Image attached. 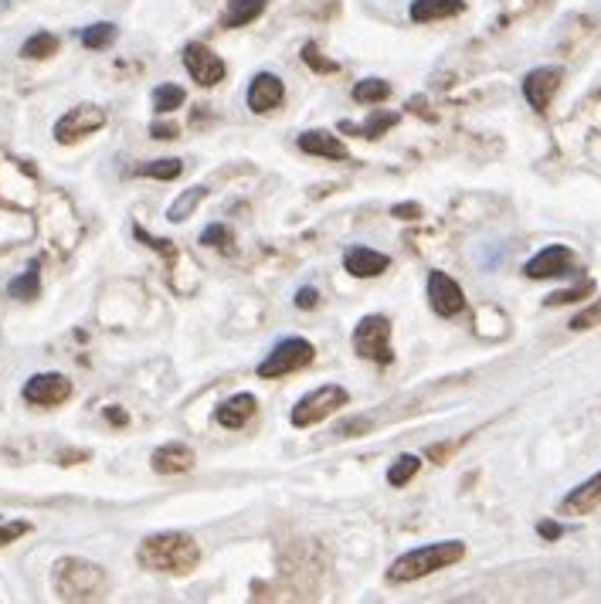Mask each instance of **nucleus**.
<instances>
[{
	"label": "nucleus",
	"instance_id": "2eb2a0df",
	"mask_svg": "<svg viewBox=\"0 0 601 604\" xmlns=\"http://www.w3.org/2000/svg\"><path fill=\"white\" fill-rule=\"evenodd\" d=\"M388 265H391L388 255L374 252V248H364V245L350 248V252L343 255V269L354 275V279H377Z\"/></svg>",
	"mask_w": 601,
	"mask_h": 604
},
{
	"label": "nucleus",
	"instance_id": "a878e982",
	"mask_svg": "<svg viewBox=\"0 0 601 604\" xmlns=\"http://www.w3.org/2000/svg\"><path fill=\"white\" fill-rule=\"evenodd\" d=\"M136 174L153 177V180H177L180 174H184V163L174 160V157H163V160H153V163H143V167H136Z\"/></svg>",
	"mask_w": 601,
	"mask_h": 604
},
{
	"label": "nucleus",
	"instance_id": "f257e3e1",
	"mask_svg": "<svg viewBox=\"0 0 601 604\" xmlns=\"http://www.w3.org/2000/svg\"><path fill=\"white\" fill-rule=\"evenodd\" d=\"M136 560L147 571L184 577L201 564V543L191 533H153L136 547Z\"/></svg>",
	"mask_w": 601,
	"mask_h": 604
},
{
	"label": "nucleus",
	"instance_id": "4468645a",
	"mask_svg": "<svg viewBox=\"0 0 601 604\" xmlns=\"http://www.w3.org/2000/svg\"><path fill=\"white\" fill-rule=\"evenodd\" d=\"M153 472H160V476H184V472L194 469V448L180 445V442H170V445H160L157 452H153Z\"/></svg>",
	"mask_w": 601,
	"mask_h": 604
},
{
	"label": "nucleus",
	"instance_id": "9b49d317",
	"mask_svg": "<svg viewBox=\"0 0 601 604\" xmlns=\"http://www.w3.org/2000/svg\"><path fill=\"white\" fill-rule=\"evenodd\" d=\"M561 82H564L561 68H534V72H527V79H523V99L537 112H547L557 89H561Z\"/></svg>",
	"mask_w": 601,
	"mask_h": 604
},
{
	"label": "nucleus",
	"instance_id": "cd10ccee",
	"mask_svg": "<svg viewBox=\"0 0 601 604\" xmlns=\"http://www.w3.org/2000/svg\"><path fill=\"white\" fill-rule=\"evenodd\" d=\"M391 96V85L384 79H364L354 85V99L364 102V106H377V102H384Z\"/></svg>",
	"mask_w": 601,
	"mask_h": 604
},
{
	"label": "nucleus",
	"instance_id": "2f4dec72",
	"mask_svg": "<svg viewBox=\"0 0 601 604\" xmlns=\"http://www.w3.org/2000/svg\"><path fill=\"white\" fill-rule=\"evenodd\" d=\"M24 533H31L28 520H14V523H0V547H11L14 540H21Z\"/></svg>",
	"mask_w": 601,
	"mask_h": 604
},
{
	"label": "nucleus",
	"instance_id": "423d86ee",
	"mask_svg": "<svg viewBox=\"0 0 601 604\" xmlns=\"http://www.w3.org/2000/svg\"><path fill=\"white\" fill-rule=\"evenodd\" d=\"M354 350L377 367H388L394 360L391 350V319L388 316H364L354 330Z\"/></svg>",
	"mask_w": 601,
	"mask_h": 604
},
{
	"label": "nucleus",
	"instance_id": "aec40b11",
	"mask_svg": "<svg viewBox=\"0 0 601 604\" xmlns=\"http://www.w3.org/2000/svg\"><path fill=\"white\" fill-rule=\"evenodd\" d=\"M265 4L269 0H228L221 21H225V28H245V24H252L265 11Z\"/></svg>",
	"mask_w": 601,
	"mask_h": 604
},
{
	"label": "nucleus",
	"instance_id": "c9c22d12",
	"mask_svg": "<svg viewBox=\"0 0 601 604\" xmlns=\"http://www.w3.org/2000/svg\"><path fill=\"white\" fill-rule=\"evenodd\" d=\"M296 306L299 309H316V306H320V292H316L313 286H303L296 292Z\"/></svg>",
	"mask_w": 601,
	"mask_h": 604
},
{
	"label": "nucleus",
	"instance_id": "f704fd0d",
	"mask_svg": "<svg viewBox=\"0 0 601 604\" xmlns=\"http://www.w3.org/2000/svg\"><path fill=\"white\" fill-rule=\"evenodd\" d=\"M201 241H204V245H211V248H221L228 241V228H225V224H208Z\"/></svg>",
	"mask_w": 601,
	"mask_h": 604
},
{
	"label": "nucleus",
	"instance_id": "0eeeda50",
	"mask_svg": "<svg viewBox=\"0 0 601 604\" xmlns=\"http://www.w3.org/2000/svg\"><path fill=\"white\" fill-rule=\"evenodd\" d=\"M102 126H106V109L102 106H75L55 123V143L72 146L89 133H99Z\"/></svg>",
	"mask_w": 601,
	"mask_h": 604
},
{
	"label": "nucleus",
	"instance_id": "c756f323",
	"mask_svg": "<svg viewBox=\"0 0 601 604\" xmlns=\"http://www.w3.org/2000/svg\"><path fill=\"white\" fill-rule=\"evenodd\" d=\"M303 62L313 68V72H320V75H330V72H340V65L337 62H330V58H323L320 55V48L309 41V45L303 48Z\"/></svg>",
	"mask_w": 601,
	"mask_h": 604
},
{
	"label": "nucleus",
	"instance_id": "39448f33",
	"mask_svg": "<svg viewBox=\"0 0 601 604\" xmlns=\"http://www.w3.org/2000/svg\"><path fill=\"white\" fill-rule=\"evenodd\" d=\"M343 404H350V394L347 387L340 384H323L316 391H309L306 398H299V404L293 408V425L296 428H313L326 421L330 414H337Z\"/></svg>",
	"mask_w": 601,
	"mask_h": 604
},
{
	"label": "nucleus",
	"instance_id": "e433bc0d",
	"mask_svg": "<svg viewBox=\"0 0 601 604\" xmlns=\"http://www.w3.org/2000/svg\"><path fill=\"white\" fill-rule=\"evenodd\" d=\"M391 214H394V218H401V221H415V218H422V207H418V204H394Z\"/></svg>",
	"mask_w": 601,
	"mask_h": 604
},
{
	"label": "nucleus",
	"instance_id": "412c9836",
	"mask_svg": "<svg viewBox=\"0 0 601 604\" xmlns=\"http://www.w3.org/2000/svg\"><path fill=\"white\" fill-rule=\"evenodd\" d=\"M58 51V38L51 31H38L31 34L28 41L21 45V58H28V62H41V58H51Z\"/></svg>",
	"mask_w": 601,
	"mask_h": 604
},
{
	"label": "nucleus",
	"instance_id": "7ed1b4c3",
	"mask_svg": "<svg viewBox=\"0 0 601 604\" xmlns=\"http://www.w3.org/2000/svg\"><path fill=\"white\" fill-rule=\"evenodd\" d=\"M466 557V543L462 540H445V543H428V547L408 550L391 564L388 581L391 584H411L422 581V577L442 571V567H452Z\"/></svg>",
	"mask_w": 601,
	"mask_h": 604
},
{
	"label": "nucleus",
	"instance_id": "4be33fe9",
	"mask_svg": "<svg viewBox=\"0 0 601 604\" xmlns=\"http://www.w3.org/2000/svg\"><path fill=\"white\" fill-rule=\"evenodd\" d=\"M41 292V275H38V265H31L24 275H17V279H11V286H7V296L11 299H21V302H31L38 299Z\"/></svg>",
	"mask_w": 601,
	"mask_h": 604
},
{
	"label": "nucleus",
	"instance_id": "72a5a7b5",
	"mask_svg": "<svg viewBox=\"0 0 601 604\" xmlns=\"http://www.w3.org/2000/svg\"><path fill=\"white\" fill-rule=\"evenodd\" d=\"M133 235L143 241V245H150L153 252H160L163 258H174L177 252H174V245H163V238H153V235H147L143 228H133Z\"/></svg>",
	"mask_w": 601,
	"mask_h": 604
},
{
	"label": "nucleus",
	"instance_id": "a211bd4d",
	"mask_svg": "<svg viewBox=\"0 0 601 604\" xmlns=\"http://www.w3.org/2000/svg\"><path fill=\"white\" fill-rule=\"evenodd\" d=\"M466 11V0H411L408 17L415 24H432L445 21V17H455Z\"/></svg>",
	"mask_w": 601,
	"mask_h": 604
},
{
	"label": "nucleus",
	"instance_id": "f03ea898",
	"mask_svg": "<svg viewBox=\"0 0 601 604\" xmlns=\"http://www.w3.org/2000/svg\"><path fill=\"white\" fill-rule=\"evenodd\" d=\"M51 588L62 601H102L109 594V577L92 560L62 557L51 571Z\"/></svg>",
	"mask_w": 601,
	"mask_h": 604
},
{
	"label": "nucleus",
	"instance_id": "6e6552de",
	"mask_svg": "<svg viewBox=\"0 0 601 604\" xmlns=\"http://www.w3.org/2000/svg\"><path fill=\"white\" fill-rule=\"evenodd\" d=\"M24 401L34 404V408H58L72 398V381L62 374H34L28 384H24Z\"/></svg>",
	"mask_w": 601,
	"mask_h": 604
},
{
	"label": "nucleus",
	"instance_id": "58836bf2",
	"mask_svg": "<svg viewBox=\"0 0 601 604\" xmlns=\"http://www.w3.org/2000/svg\"><path fill=\"white\" fill-rule=\"evenodd\" d=\"M177 136V126L170 123H153V140H174Z\"/></svg>",
	"mask_w": 601,
	"mask_h": 604
},
{
	"label": "nucleus",
	"instance_id": "5701e85b",
	"mask_svg": "<svg viewBox=\"0 0 601 604\" xmlns=\"http://www.w3.org/2000/svg\"><path fill=\"white\" fill-rule=\"evenodd\" d=\"M116 24L113 21H99V24H92V28H85L82 34H79V41L89 51H102V48H109L116 41Z\"/></svg>",
	"mask_w": 601,
	"mask_h": 604
},
{
	"label": "nucleus",
	"instance_id": "f8f14e48",
	"mask_svg": "<svg viewBox=\"0 0 601 604\" xmlns=\"http://www.w3.org/2000/svg\"><path fill=\"white\" fill-rule=\"evenodd\" d=\"M574 269V252L568 245H551L544 252H537L527 262V279H557V275H568Z\"/></svg>",
	"mask_w": 601,
	"mask_h": 604
},
{
	"label": "nucleus",
	"instance_id": "c85d7f7f",
	"mask_svg": "<svg viewBox=\"0 0 601 604\" xmlns=\"http://www.w3.org/2000/svg\"><path fill=\"white\" fill-rule=\"evenodd\" d=\"M398 123V116H391V112H377L374 119H367L364 126H350V123H343L347 129H357V136H367V140H377V136H384L388 129Z\"/></svg>",
	"mask_w": 601,
	"mask_h": 604
},
{
	"label": "nucleus",
	"instance_id": "4c0bfd02",
	"mask_svg": "<svg viewBox=\"0 0 601 604\" xmlns=\"http://www.w3.org/2000/svg\"><path fill=\"white\" fill-rule=\"evenodd\" d=\"M537 533H540L544 540H557V537L564 533V526L554 523V520H540V523H537Z\"/></svg>",
	"mask_w": 601,
	"mask_h": 604
},
{
	"label": "nucleus",
	"instance_id": "b1692460",
	"mask_svg": "<svg viewBox=\"0 0 601 604\" xmlns=\"http://www.w3.org/2000/svg\"><path fill=\"white\" fill-rule=\"evenodd\" d=\"M187 102V92L180 89V85H174V82H163V85H157L153 89V109L160 112H174V109H180Z\"/></svg>",
	"mask_w": 601,
	"mask_h": 604
},
{
	"label": "nucleus",
	"instance_id": "ea45409f",
	"mask_svg": "<svg viewBox=\"0 0 601 604\" xmlns=\"http://www.w3.org/2000/svg\"><path fill=\"white\" fill-rule=\"evenodd\" d=\"M109 421H116V425H126V414L123 411H106Z\"/></svg>",
	"mask_w": 601,
	"mask_h": 604
},
{
	"label": "nucleus",
	"instance_id": "9d476101",
	"mask_svg": "<svg viewBox=\"0 0 601 604\" xmlns=\"http://www.w3.org/2000/svg\"><path fill=\"white\" fill-rule=\"evenodd\" d=\"M428 302L439 316H459L466 309V292H462L459 282L445 272L428 275Z\"/></svg>",
	"mask_w": 601,
	"mask_h": 604
},
{
	"label": "nucleus",
	"instance_id": "393cba45",
	"mask_svg": "<svg viewBox=\"0 0 601 604\" xmlns=\"http://www.w3.org/2000/svg\"><path fill=\"white\" fill-rule=\"evenodd\" d=\"M208 197V187H191V191H184L177 197L174 204H170V211H167V218L170 221H187L194 214V207Z\"/></svg>",
	"mask_w": 601,
	"mask_h": 604
},
{
	"label": "nucleus",
	"instance_id": "dca6fc26",
	"mask_svg": "<svg viewBox=\"0 0 601 604\" xmlns=\"http://www.w3.org/2000/svg\"><path fill=\"white\" fill-rule=\"evenodd\" d=\"M299 150L309 153V157H323V160H347V146H343L337 136L326 133V129H306L299 133Z\"/></svg>",
	"mask_w": 601,
	"mask_h": 604
},
{
	"label": "nucleus",
	"instance_id": "bb28decb",
	"mask_svg": "<svg viewBox=\"0 0 601 604\" xmlns=\"http://www.w3.org/2000/svg\"><path fill=\"white\" fill-rule=\"evenodd\" d=\"M418 469H422V459H418V455H401V459L388 469V482L394 489L408 486V482L418 476Z\"/></svg>",
	"mask_w": 601,
	"mask_h": 604
},
{
	"label": "nucleus",
	"instance_id": "20e7f679",
	"mask_svg": "<svg viewBox=\"0 0 601 604\" xmlns=\"http://www.w3.org/2000/svg\"><path fill=\"white\" fill-rule=\"evenodd\" d=\"M313 357H316L313 343L303 340V336H289V340L276 343L269 357L259 364V377H265V381H276V377L296 374V370H306L309 364H313Z\"/></svg>",
	"mask_w": 601,
	"mask_h": 604
},
{
	"label": "nucleus",
	"instance_id": "ddd939ff",
	"mask_svg": "<svg viewBox=\"0 0 601 604\" xmlns=\"http://www.w3.org/2000/svg\"><path fill=\"white\" fill-rule=\"evenodd\" d=\"M286 102V85L282 79H276L272 72H259L252 82H248V109L252 112H272Z\"/></svg>",
	"mask_w": 601,
	"mask_h": 604
},
{
	"label": "nucleus",
	"instance_id": "1a4fd4ad",
	"mask_svg": "<svg viewBox=\"0 0 601 604\" xmlns=\"http://www.w3.org/2000/svg\"><path fill=\"white\" fill-rule=\"evenodd\" d=\"M184 68L191 72V79L197 85H204V89H211V85H218L221 79H225V62H221L218 55L208 48V45H197V41H191V45L184 48Z\"/></svg>",
	"mask_w": 601,
	"mask_h": 604
},
{
	"label": "nucleus",
	"instance_id": "f3484780",
	"mask_svg": "<svg viewBox=\"0 0 601 604\" xmlns=\"http://www.w3.org/2000/svg\"><path fill=\"white\" fill-rule=\"evenodd\" d=\"M255 408H259L255 394H235V398H228L225 404H218L214 418H218L221 428H245L248 421H252Z\"/></svg>",
	"mask_w": 601,
	"mask_h": 604
},
{
	"label": "nucleus",
	"instance_id": "473e14b6",
	"mask_svg": "<svg viewBox=\"0 0 601 604\" xmlns=\"http://www.w3.org/2000/svg\"><path fill=\"white\" fill-rule=\"evenodd\" d=\"M591 289H595V286H591V282H585V286H578V289H564V292H554V296L547 299V306H564V302H578V299H585Z\"/></svg>",
	"mask_w": 601,
	"mask_h": 604
},
{
	"label": "nucleus",
	"instance_id": "6ab92c4d",
	"mask_svg": "<svg viewBox=\"0 0 601 604\" xmlns=\"http://www.w3.org/2000/svg\"><path fill=\"white\" fill-rule=\"evenodd\" d=\"M598 506H601V472H598V476H591L588 482H581L578 489H571V493L564 496V503H561L564 513H574V516L595 513Z\"/></svg>",
	"mask_w": 601,
	"mask_h": 604
},
{
	"label": "nucleus",
	"instance_id": "7c9ffc66",
	"mask_svg": "<svg viewBox=\"0 0 601 604\" xmlns=\"http://www.w3.org/2000/svg\"><path fill=\"white\" fill-rule=\"evenodd\" d=\"M591 326H601V296L571 319V330H591Z\"/></svg>",
	"mask_w": 601,
	"mask_h": 604
}]
</instances>
